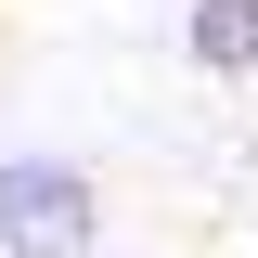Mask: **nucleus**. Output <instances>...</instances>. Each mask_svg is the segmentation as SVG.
Masks as SVG:
<instances>
[{
	"label": "nucleus",
	"instance_id": "f257e3e1",
	"mask_svg": "<svg viewBox=\"0 0 258 258\" xmlns=\"http://www.w3.org/2000/svg\"><path fill=\"white\" fill-rule=\"evenodd\" d=\"M91 220L78 155H0V258H91Z\"/></svg>",
	"mask_w": 258,
	"mask_h": 258
},
{
	"label": "nucleus",
	"instance_id": "f03ea898",
	"mask_svg": "<svg viewBox=\"0 0 258 258\" xmlns=\"http://www.w3.org/2000/svg\"><path fill=\"white\" fill-rule=\"evenodd\" d=\"M181 64L194 78H258V0H194L181 13Z\"/></svg>",
	"mask_w": 258,
	"mask_h": 258
}]
</instances>
